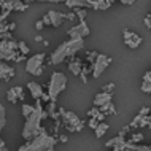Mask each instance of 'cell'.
I'll list each match as a JSON object with an SVG mask.
<instances>
[{"label": "cell", "instance_id": "obj_1", "mask_svg": "<svg viewBox=\"0 0 151 151\" xmlns=\"http://www.w3.org/2000/svg\"><path fill=\"white\" fill-rule=\"evenodd\" d=\"M84 48V38L76 37V38H68L67 42H64L62 45H59L54 51L51 52L50 60L52 65H59L62 64L65 59L73 58L78 51H81Z\"/></svg>", "mask_w": 151, "mask_h": 151}, {"label": "cell", "instance_id": "obj_2", "mask_svg": "<svg viewBox=\"0 0 151 151\" xmlns=\"http://www.w3.org/2000/svg\"><path fill=\"white\" fill-rule=\"evenodd\" d=\"M48 115H46V111L43 110L42 107V100H35V105H34V110H32V113L29 116H26V124H24V127H22V132H21V135L24 140H30V138H34L37 134L40 132V122H42L43 119H46Z\"/></svg>", "mask_w": 151, "mask_h": 151}, {"label": "cell", "instance_id": "obj_3", "mask_svg": "<svg viewBox=\"0 0 151 151\" xmlns=\"http://www.w3.org/2000/svg\"><path fill=\"white\" fill-rule=\"evenodd\" d=\"M56 143H58L56 137L50 135L46 132V129L42 127L40 132L34 138L27 140V143L19 146V151H51V150H54Z\"/></svg>", "mask_w": 151, "mask_h": 151}, {"label": "cell", "instance_id": "obj_4", "mask_svg": "<svg viewBox=\"0 0 151 151\" xmlns=\"http://www.w3.org/2000/svg\"><path fill=\"white\" fill-rule=\"evenodd\" d=\"M67 86V76H65V73L62 72H54L51 75L50 78V83H48V97H50V100L56 102L59 97V94L65 89Z\"/></svg>", "mask_w": 151, "mask_h": 151}, {"label": "cell", "instance_id": "obj_5", "mask_svg": "<svg viewBox=\"0 0 151 151\" xmlns=\"http://www.w3.org/2000/svg\"><path fill=\"white\" fill-rule=\"evenodd\" d=\"M59 119L62 121V124L67 127L68 132H80L84 127V121H81L75 113L68 111V110L59 108Z\"/></svg>", "mask_w": 151, "mask_h": 151}, {"label": "cell", "instance_id": "obj_6", "mask_svg": "<svg viewBox=\"0 0 151 151\" xmlns=\"http://www.w3.org/2000/svg\"><path fill=\"white\" fill-rule=\"evenodd\" d=\"M45 59H46V54H45V52H37V54L30 56V58L26 60V72L30 73V75H34V76L43 75Z\"/></svg>", "mask_w": 151, "mask_h": 151}, {"label": "cell", "instance_id": "obj_7", "mask_svg": "<svg viewBox=\"0 0 151 151\" xmlns=\"http://www.w3.org/2000/svg\"><path fill=\"white\" fill-rule=\"evenodd\" d=\"M19 54L18 51V42L11 40H0V60H14L16 56Z\"/></svg>", "mask_w": 151, "mask_h": 151}, {"label": "cell", "instance_id": "obj_8", "mask_svg": "<svg viewBox=\"0 0 151 151\" xmlns=\"http://www.w3.org/2000/svg\"><path fill=\"white\" fill-rule=\"evenodd\" d=\"M111 64V58L105 54H99L97 52L96 59L92 60L91 64V73H92V78H99V76L107 70V67Z\"/></svg>", "mask_w": 151, "mask_h": 151}, {"label": "cell", "instance_id": "obj_9", "mask_svg": "<svg viewBox=\"0 0 151 151\" xmlns=\"http://www.w3.org/2000/svg\"><path fill=\"white\" fill-rule=\"evenodd\" d=\"M91 34V29H89L86 19H83V21H78V24H75L73 27L67 30V35L68 38H76V37H81V38H84V37H88Z\"/></svg>", "mask_w": 151, "mask_h": 151}, {"label": "cell", "instance_id": "obj_10", "mask_svg": "<svg viewBox=\"0 0 151 151\" xmlns=\"http://www.w3.org/2000/svg\"><path fill=\"white\" fill-rule=\"evenodd\" d=\"M42 21L45 22V26L60 27V26H62V22L65 21V14H64V13H60V11L51 10V11H48V13L43 16Z\"/></svg>", "mask_w": 151, "mask_h": 151}, {"label": "cell", "instance_id": "obj_11", "mask_svg": "<svg viewBox=\"0 0 151 151\" xmlns=\"http://www.w3.org/2000/svg\"><path fill=\"white\" fill-rule=\"evenodd\" d=\"M122 42H124V45L129 46L130 50H137V48L142 45V42H143V38H142L138 34H135V32H132L129 29H124L122 30Z\"/></svg>", "mask_w": 151, "mask_h": 151}, {"label": "cell", "instance_id": "obj_12", "mask_svg": "<svg viewBox=\"0 0 151 151\" xmlns=\"http://www.w3.org/2000/svg\"><path fill=\"white\" fill-rule=\"evenodd\" d=\"M127 143H129V140L126 138V135L118 134L116 137H113L111 140L107 142V146L108 148H113L115 151H126L127 150Z\"/></svg>", "mask_w": 151, "mask_h": 151}, {"label": "cell", "instance_id": "obj_13", "mask_svg": "<svg viewBox=\"0 0 151 151\" xmlns=\"http://www.w3.org/2000/svg\"><path fill=\"white\" fill-rule=\"evenodd\" d=\"M26 94H24V88L22 86H14L10 88L6 92V99L11 102V104H18V102H22Z\"/></svg>", "mask_w": 151, "mask_h": 151}, {"label": "cell", "instance_id": "obj_14", "mask_svg": "<svg viewBox=\"0 0 151 151\" xmlns=\"http://www.w3.org/2000/svg\"><path fill=\"white\" fill-rule=\"evenodd\" d=\"M14 67L13 65H8L6 60H0V80L3 81H10L14 76Z\"/></svg>", "mask_w": 151, "mask_h": 151}, {"label": "cell", "instance_id": "obj_15", "mask_svg": "<svg viewBox=\"0 0 151 151\" xmlns=\"http://www.w3.org/2000/svg\"><path fill=\"white\" fill-rule=\"evenodd\" d=\"M130 129H143L150 127V116L148 115H137L134 118V121L130 122Z\"/></svg>", "mask_w": 151, "mask_h": 151}, {"label": "cell", "instance_id": "obj_16", "mask_svg": "<svg viewBox=\"0 0 151 151\" xmlns=\"http://www.w3.org/2000/svg\"><path fill=\"white\" fill-rule=\"evenodd\" d=\"M88 2V6L92 8V10H108L110 6L113 5L115 0H86Z\"/></svg>", "mask_w": 151, "mask_h": 151}, {"label": "cell", "instance_id": "obj_17", "mask_svg": "<svg viewBox=\"0 0 151 151\" xmlns=\"http://www.w3.org/2000/svg\"><path fill=\"white\" fill-rule=\"evenodd\" d=\"M27 91L30 92L32 99L38 100L40 97H42V94H43V88H42V84L37 83V81H29V83H27Z\"/></svg>", "mask_w": 151, "mask_h": 151}, {"label": "cell", "instance_id": "obj_18", "mask_svg": "<svg viewBox=\"0 0 151 151\" xmlns=\"http://www.w3.org/2000/svg\"><path fill=\"white\" fill-rule=\"evenodd\" d=\"M113 99V94L111 92H99L96 97H94V105L96 107H100V105H104V104H107V102H110Z\"/></svg>", "mask_w": 151, "mask_h": 151}, {"label": "cell", "instance_id": "obj_19", "mask_svg": "<svg viewBox=\"0 0 151 151\" xmlns=\"http://www.w3.org/2000/svg\"><path fill=\"white\" fill-rule=\"evenodd\" d=\"M46 115H48V118H52L54 121H59V110H56V102H52V100L48 102Z\"/></svg>", "mask_w": 151, "mask_h": 151}, {"label": "cell", "instance_id": "obj_20", "mask_svg": "<svg viewBox=\"0 0 151 151\" xmlns=\"http://www.w3.org/2000/svg\"><path fill=\"white\" fill-rule=\"evenodd\" d=\"M110 129V126L107 124V122H104V121H100L99 124L96 126V129H94V134H96V137L97 138H102L107 134V130Z\"/></svg>", "mask_w": 151, "mask_h": 151}, {"label": "cell", "instance_id": "obj_21", "mask_svg": "<svg viewBox=\"0 0 151 151\" xmlns=\"http://www.w3.org/2000/svg\"><path fill=\"white\" fill-rule=\"evenodd\" d=\"M81 67H83V60H81V59H75V60H72V62L68 64V70H70L75 76L80 75Z\"/></svg>", "mask_w": 151, "mask_h": 151}, {"label": "cell", "instance_id": "obj_22", "mask_svg": "<svg viewBox=\"0 0 151 151\" xmlns=\"http://www.w3.org/2000/svg\"><path fill=\"white\" fill-rule=\"evenodd\" d=\"M140 89H142L145 94H150V92H151V72H150V70L143 75V83H142Z\"/></svg>", "mask_w": 151, "mask_h": 151}, {"label": "cell", "instance_id": "obj_23", "mask_svg": "<svg viewBox=\"0 0 151 151\" xmlns=\"http://www.w3.org/2000/svg\"><path fill=\"white\" fill-rule=\"evenodd\" d=\"M99 110L104 113L105 116H110V115H115V113H116V108H115V105L111 104V100L107 102V104H104V105H100Z\"/></svg>", "mask_w": 151, "mask_h": 151}, {"label": "cell", "instance_id": "obj_24", "mask_svg": "<svg viewBox=\"0 0 151 151\" xmlns=\"http://www.w3.org/2000/svg\"><path fill=\"white\" fill-rule=\"evenodd\" d=\"M68 8H89L86 0H64Z\"/></svg>", "mask_w": 151, "mask_h": 151}, {"label": "cell", "instance_id": "obj_25", "mask_svg": "<svg viewBox=\"0 0 151 151\" xmlns=\"http://www.w3.org/2000/svg\"><path fill=\"white\" fill-rule=\"evenodd\" d=\"M88 116H89V118H96V119L99 121V122L105 119V115H104V113H102L100 110H99V107H96V105H94V107L88 111Z\"/></svg>", "mask_w": 151, "mask_h": 151}, {"label": "cell", "instance_id": "obj_26", "mask_svg": "<svg viewBox=\"0 0 151 151\" xmlns=\"http://www.w3.org/2000/svg\"><path fill=\"white\" fill-rule=\"evenodd\" d=\"M16 29V22H6V19H0V34L2 32H11Z\"/></svg>", "mask_w": 151, "mask_h": 151}, {"label": "cell", "instance_id": "obj_27", "mask_svg": "<svg viewBox=\"0 0 151 151\" xmlns=\"http://www.w3.org/2000/svg\"><path fill=\"white\" fill-rule=\"evenodd\" d=\"M89 73H91V64H89V65H83V67H81L80 75H78L83 83H86V81H88V75H89Z\"/></svg>", "mask_w": 151, "mask_h": 151}, {"label": "cell", "instance_id": "obj_28", "mask_svg": "<svg viewBox=\"0 0 151 151\" xmlns=\"http://www.w3.org/2000/svg\"><path fill=\"white\" fill-rule=\"evenodd\" d=\"M6 126V110L0 104V132L3 130V127Z\"/></svg>", "mask_w": 151, "mask_h": 151}, {"label": "cell", "instance_id": "obj_29", "mask_svg": "<svg viewBox=\"0 0 151 151\" xmlns=\"http://www.w3.org/2000/svg\"><path fill=\"white\" fill-rule=\"evenodd\" d=\"M18 51L21 52V54H24V56H27L30 52V48L27 46V43L24 42V40H19L18 42Z\"/></svg>", "mask_w": 151, "mask_h": 151}, {"label": "cell", "instance_id": "obj_30", "mask_svg": "<svg viewBox=\"0 0 151 151\" xmlns=\"http://www.w3.org/2000/svg\"><path fill=\"white\" fill-rule=\"evenodd\" d=\"M73 10H75V16L78 18V21H83V19H86V14H88L86 8H73Z\"/></svg>", "mask_w": 151, "mask_h": 151}, {"label": "cell", "instance_id": "obj_31", "mask_svg": "<svg viewBox=\"0 0 151 151\" xmlns=\"http://www.w3.org/2000/svg\"><path fill=\"white\" fill-rule=\"evenodd\" d=\"M32 110H34V105H27V104H22V107H21L22 116H24V118H26V116H29L30 113H32Z\"/></svg>", "mask_w": 151, "mask_h": 151}, {"label": "cell", "instance_id": "obj_32", "mask_svg": "<svg viewBox=\"0 0 151 151\" xmlns=\"http://www.w3.org/2000/svg\"><path fill=\"white\" fill-rule=\"evenodd\" d=\"M143 140V134L142 132H137V134H132L129 138V142H132V143H140V142Z\"/></svg>", "mask_w": 151, "mask_h": 151}, {"label": "cell", "instance_id": "obj_33", "mask_svg": "<svg viewBox=\"0 0 151 151\" xmlns=\"http://www.w3.org/2000/svg\"><path fill=\"white\" fill-rule=\"evenodd\" d=\"M115 89H116V84L115 83H108V84H105L104 88H102V91L104 92H115Z\"/></svg>", "mask_w": 151, "mask_h": 151}, {"label": "cell", "instance_id": "obj_34", "mask_svg": "<svg viewBox=\"0 0 151 151\" xmlns=\"http://www.w3.org/2000/svg\"><path fill=\"white\" fill-rule=\"evenodd\" d=\"M24 2H45V3H59V2H64V0H24Z\"/></svg>", "mask_w": 151, "mask_h": 151}, {"label": "cell", "instance_id": "obj_35", "mask_svg": "<svg viewBox=\"0 0 151 151\" xmlns=\"http://www.w3.org/2000/svg\"><path fill=\"white\" fill-rule=\"evenodd\" d=\"M97 124H99V121H97L96 118H89V121H88V126H89V127H91L92 130L96 129V126H97Z\"/></svg>", "mask_w": 151, "mask_h": 151}, {"label": "cell", "instance_id": "obj_36", "mask_svg": "<svg viewBox=\"0 0 151 151\" xmlns=\"http://www.w3.org/2000/svg\"><path fill=\"white\" fill-rule=\"evenodd\" d=\"M11 38H13L11 32H2L0 34V40H11Z\"/></svg>", "mask_w": 151, "mask_h": 151}, {"label": "cell", "instance_id": "obj_37", "mask_svg": "<svg viewBox=\"0 0 151 151\" xmlns=\"http://www.w3.org/2000/svg\"><path fill=\"white\" fill-rule=\"evenodd\" d=\"M143 24H145V27H146V29H151V16L148 14V16H146V18L143 19Z\"/></svg>", "mask_w": 151, "mask_h": 151}, {"label": "cell", "instance_id": "obj_38", "mask_svg": "<svg viewBox=\"0 0 151 151\" xmlns=\"http://www.w3.org/2000/svg\"><path fill=\"white\" fill-rule=\"evenodd\" d=\"M35 29H37V30H43V29H45V22L42 21V19L35 22Z\"/></svg>", "mask_w": 151, "mask_h": 151}, {"label": "cell", "instance_id": "obj_39", "mask_svg": "<svg viewBox=\"0 0 151 151\" xmlns=\"http://www.w3.org/2000/svg\"><path fill=\"white\" fill-rule=\"evenodd\" d=\"M96 56H97V51H91V52H89V54H88V60H89V62L92 64V60L96 59Z\"/></svg>", "mask_w": 151, "mask_h": 151}, {"label": "cell", "instance_id": "obj_40", "mask_svg": "<svg viewBox=\"0 0 151 151\" xmlns=\"http://www.w3.org/2000/svg\"><path fill=\"white\" fill-rule=\"evenodd\" d=\"M75 18H76V16H75V11H70V13L65 16V21H73Z\"/></svg>", "mask_w": 151, "mask_h": 151}, {"label": "cell", "instance_id": "obj_41", "mask_svg": "<svg viewBox=\"0 0 151 151\" xmlns=\"http://www.w3.org/2000/svg\"><path fill=\"white\" fill-rule=\"evenodd\" d=\"M138 115H150V107H145L138 111Z\"/></svg>", "mask_w": 151, "mask_h": 151}, {"label": "cell", "instance_id": "obj_42", "mask_svg": "<svg viewBox=\"0 0 151 151\" xmlns=\"http://www.w3.org/2000/svg\"><path fill=\"white\" fill-rule=\"evenodd\" d=\"M122 5H134L135 3V0H119Z\"/></svg>", "mask_w": 151, "mask_h": 151}, {"label": "cell", "instance_id": "obj_43", "mask_svg": "<svg viewBox=\"0 0 151 151\" xmlns=\"http://www.w3.org/2000/svg\"><path fill=\"white\" fill-rule=\"evenodd\" d=\"M59 140L62 142V143H65V142H67V137H65V135H60V137H59Z\"/></svg>", "mask_w": 151, "mask_h": 151}, {"label": "cell", "instance_id": "obj_44", "mask_svg": "<svg viewBox=\"0 0 151 151\" xmlns=\"http://www.w3.org/2000/svg\"><path fill=\"white\" fill-rule=\"evenodd\" d=\"M42 40H43V38H42V35H37V37H35V42H37V43H40Z\"/></svg>", "mask_w": 151, "mask_h": 151}]
</instances>
